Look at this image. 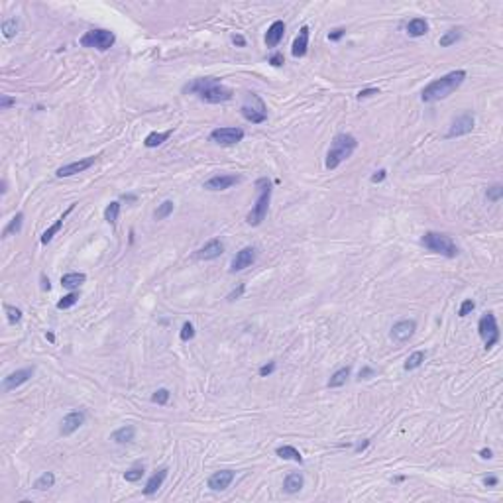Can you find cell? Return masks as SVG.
I'll return each instance as SVG.
<instances>
[{
  "label": "cell",
  "mask_w": 503,
  "mask_h": 503,
  "mask_svg": "<svg viewBox=\"0 0 503 503\" xmlns=\"http://www.w3.org/2000/svg\"><path fill=\"white\" fill-rule=\"evenodd\" d=\"M85 425V413L83 411H73V413H67L61 421L59 432L63 436H69L73 434L75 430H79Z\"/></svg>",
  "instance_id": "cell-14"
},
{
  "label": "cell",
  "mask_w": 503,
  "mask_h": 503,
  "mask_svg": "<svg viewBox=\"0 0 503 503\" xmlns=\"http://www.w3.org/2000/svg\"><path fill=\"white\" fill-rule=\"evenodd\" d=\"M179 336H181V340H183V342H187V340H191V338H195V326H193V323H185V325L181 326V332H179Z\"/></svg>",
  "instance_id": "cell-42"
},
{
  "label": "cell",
  "mask_w": 503,
  "mask_h": 503,
  "mask_svg": "<svg viewBox=\"0 0 503 503\" xmlns=\"http://www.w3.org/2000/svg\"><path fill=\"white\" fill-rule=\"evenodd\" d=\"M305 486V478H303V474L301 472H291L285 476V480H283V491L285 493H289V495H293V493H299L301 489Z\"/></svg>",
  "instance_id": "cell-20"
},
{
  "label": "cell",
  "mask_w": 503,
  "mask_h": 503,
  "mask_svg": "<svg viewBox=\"0 0 503 503\" xmlns=\"http://www.w3.org/2000/svg\"><path fill=\"white\" fill-rule=\"evenodd\" d=\"M73 208H75V203H73V205H69L67 212H63V216H61V218H57V222H53V224H51V226H49V228L45 230L44 234H42V244H49V242L53 240V236H55V234L59 232L61 228H63V221L67 218V214H69V212H71Z\"/></svg>",
  "instance_id": "cell-23"
},
{
  "label": "cell",
  "mask_w": 503,
  "mask_h": 503,
  "mask_svg": "<svg viewBox=\"0 0 503 503\" xmlns=\"http://www.w3.org/2000/svg\"><path fill=\"white\" fill-rule=\"evenodd\" d=\"M269 63L273 65V67H281L283 63H285V57H283L281 51H277V53H273L271 57H269Z\"/></svg>",
  "instance_id": "cell-44"
},
{
  "label": "cell",
  "mask_w": 503,
  "mask_h": 503,
  "mask_svg": "<svg viewBox=\"0 0 503 503\" xmlns=\"http://www.w3.org/2000/svg\"><path fill=\"white\" fill-rule=\"evenodd\" d=\"M8 191V183H6V179H2V195H6Z\"/></svg>",
  "instance_id": "cell-58"
},
{
  "label": "cell",
  "mask_w": 503,
  "mask_h": 503,
  "mask_svg": "<svg viewBox=\"0 0 503 503\" xmlns=\"http://www.w3.org/2000/svg\"><path fill=\"white\" fill-rule=\"evenodd\" d=\"M45 338H47V340H49V342H53V340H55V336H53L51 332H47V334H45Z\"/></svg>",
  "instance_id": "cell-59"
},
{
  "label": "cell",
  "mask_w": 503,
  "mask_h": 503,
  "mask_svg": "<svg viewBox=\"0 0 503 503\" xmlns=\"http://www.w3.org/2000/svg\"><path fill=\"white\" fill-rule=\"evenodd\" d=\"M49 287H51V285H49V279H45V275H42V289H44V291H49Z\"/></svg>",
  "instance_id": "cell-56"
},
{
  "label": "cell",
  "mask_w": 503,
  "mask_h": 503,
  "mask_svg": "<svg viewBox=\"0 0 503 503\" xmlns=\"http://www.w3.org/2000/svg\"><path fill=\"white\" fill-rule=\"evenodd\" d=\"M275 454L283 460H293V462H303V456H301V452L297 450L295 446H289V444H285V446H279L277 450H275Z\"/></svg>",
  "instance_id": "cell-28"
},
{
  "label": "cell",
  "mask_w": 503,
  "mask_h": 503,
  "mask_svg": "<svg viewBox=\"0 0 503 503\" xmlns=\"http://www.w3.org/2000/svg\"><path fill=\"white\" fill-rule=\"evenodd\" d=\"M32 375H34V368L16 370V371H12V373H8V375L2 380V387H4V391H12V389H16V387H20V385L26 384Z\"/></svg>",
  "instance_id": "cell-16"
},
{
  "label": "cell",
  "mask_w": 503,
  "mask_h": 503,
  "mask_svg": "<svg viewBox=\"0 0 503 503\" xmlns=\"http://www.w3.org/2000/svg\"><path fill=\"white\" fill-rule=\"evenodd\" d=\"M244 289H246V285H244V283H240V285H238V289H234V291L228 295V301H236V299H240L242 293H244Z\"/></svg>",
  "instance_id": "cell-48"
},
{
  "label": "cell",
  "mask_w": 503,
  "mask_h": 503,
  "mask_svg": "<svg viewBox=\"0 0 503 503\" xmlns=\"http://www.w3.org/2000/svg\"><path fill=\"white\" fill-rule=\"evenodd\" d=\"M385 177H387V171H385V169H380V171H375V173L371 175V183H382Z\"/></svg>",
  "instance_id": "cell-50"
},
{
  "label": "cell",
  "mask_w": 503,
  "mask_h": 503,
  "mask_svg": "<svg viewBox=\"0 0 503 503\" xmlns=\"http://www.w3.org/2000/svg\"><path fill=\"white\" fill-rule=\"evenodd\" d=\"M173 208H175L173 201H163L162 205L155 208V212H153L155 221H163V218H167V216H169V214L173 212Z\"/></svg>",
  "instance_id": "cell-36"
},
{
  "label": "cell",
  "mask_w": 503,
  "mask_h": 503,
  "mask_svg": "<svg viewBox=\"0 0 503 503\" xmlns=\"http://www.w3.org/2000/svg\"><path fill=\"white\" fill-rule=\"evenodd\" d=\"M256 185H258V189H260V195H258V199H256V205L252 207V210L248 212V216H246V222L250 224V226H260L264 218L267 216V208H269V201H271V183H269V179L262 177L256 181Z\"/></svg>",
  "instance_id": "cell-4"
},
{
  "label": "cell",
  "mask_w": 503,
  "mask_h": 503,
  "mask_svg": "<svg viewBox=\"0 0 503 503\" xmlns=\"http://www.w3.org/2000/svg\"><path fill=\"white\" fill-rule=\"evenodd\" d=\"M171 130H167V132H151L146 136V140H144V146L146 148H158V146H162L163 142H167V138L171 136Z\"/></svg>",
  "instance_id": "cell-27"
},
{
  "label": "cell",
  "mask_w": 503,
  "mask_h": 503,
  "mask_svg": "<svg viewBox=\"0 0 503 503\" xmlns=\"http://www.w3.org/2000/svg\"><path fill=\"white\" fill-rule=\"evenodd\" d=\"M16 104V99H12V97H0V108L4 110V108H10V106H14Z\"/></svg>",
  "instance_id": "cell-46"
},
{
  "label": "cell",
  "mask_w": 503,
  "mask_h": 503,
  "mask_svg": "<svg viewBox=\"0 0 503 503\" xmlns=\"http://www.w3.org/2000/svg\"><path fill=\"white\" fill-rule=\"evenodd\" d=\"M283 34H285V24H283L281 20L273 22V24L267 28V34H266V45L267 47H275V45L283 40Z\"/></svg>",
  "instance_id": "cell-21"
},
{
  "label": "cell",
  "mask_w": 503,
  "mask_h": 503,
  "mask_svg": "<svg viewBox=\"0 0 503 503\" xmlns=\"http://www.w3.org/2000/svg\"><path fill=\"white\" fill-rule=\"evenodd\" d=\"M232 42H234L236 45H240V47H244V45H246V40H244V36H240V34L232 36Z\"/></svg>",
  "instance_id": "cell-52"
},
{
  "label": "cell",
  "mask_w": 503,
  "mask_h": 503,
  "mask_svg": "<svg viewBox=\"0 0 503 503\" xmlns=\"http://www.w3.org/2000/svg\"><path fill=\"white\" fill-rule=\"evenodd\" d=\"M486 197H488V201H491V203H497V201H501V197H503V185H501V183H495V185H491L488 191H486Z\"/></svg>",
  "instance_id": "cell-39"
},
{
  "label": "cell",
  "mask_w": 503,
  "mask_h": 503,
  "mask_svg": "<svg viewBox=\"0 0 503 503\" xmlns=\"http://www.w3.org/2000/svg\"><path fill=\"white\" fill-rule=\"evenodd\" d=\"M77 301H79V293H77V291H71V293H67V295L61 297L59 301H57V309H61V311L71 309Z\"/></svg>",
  "instance_id": "cell-37"
},
{
  "label": "cell",
  "mask_w": 503,
  "mask_h": 503,
  "mask_svg": "<svg viewBox=\"0 0 503 503\" xmlns=\"http://www.w3.org/2000/svg\"><path fill=\"white\" fill-rule=\"evenodd\" d=\"M427 360V352H423V350H417L413 354L409 356L407 360H405V364H403V370L411 371V370H417L419 366H423V362Z\"/></svg>",
  "instance_id": "cell-31"
},
{
  "label": "cell",
  "mask_w": 503,
  "mask_h": 503,
  "mask_svg": "<svg viewBox=\"0 0 503 503\" xmlns=\"http://www.w3.org/2000/svg\"><path fill=\"white\" fill-rule=\"evenodd\" d=\"M122 201H126V203H136L138 197H136V195H122Z\"/></svg>",
  "instance_id": "cell-55"
},
{
  "label": "cell",
  "mask_w": 503,
  "mask_h": 503,
  "mask_svg": "<svg viewBox=\"0 0 503 503\" xmlns=\"http://www.w3.org/2000/svg\"><path fill=\"white\" fill-rule=\"evenodd\" d=\"M480 456H482L484 460H489L493 454H491V450H489V448H484V450H480Z\"/></svg>",
  "instance_id": "cell-54"
},
{
  "label": "cell",
  "mask_w": 503,
  "mask_h": 503,
  "mask_svg": "<svg viewBox=\"0 0 503 503\" xmlns=\"http://www.w3.org/2000/svg\"><path fill=\"white\" fill-rule=\"evenodd\" d=\"M307 49H309V26H303L297 34L295 42H293L291 53H293V57H305Z\"/></svg>",
  "instance_id": "cell-19"
},
{
  "label": "cell",
  "mask_w": 503,
  "mask_h": 503,
  "mask_svg": "<svg viewBox=\"0 0 503 503\" xmlns=\"http://www.w3.org/2000/svg\"><path fill=\"white\" fill-rule=\"evenodd\" d=\"M460 38H462V28H452V30H448L443 38H441L438 44H441V47H450V45L456 44Z\"/></svg>",
  "instance_id": "cell-34"
},
{
  "label": "cell",
  "mask_w": 503,
  "mask_h": 503,
  "mask_svg": "<svg viewBox=\"0 0 503 503\" xmlns=\"http://www.w3.org/2000/svg\"><path fill=\"white\" fill-rule=\"evenodd\" d=\"M368 444H370V441H364V443H360L358 446H356V452H362V450H364V448H366Z\"/></svg>",
  "instance_id": "cell-57"
},
{
  "label": "cell",
  "mask_w": 503,
  "mask_h": 503,
  "mask_svg": "<svg viewBox=\"0 0 503 503\" xmlns=\"http://www.w3.org/2000/svg\"><path fill=\"white\" fill-rule=\"evenodd\" d=\"M22 224H24V212H18L12 216V221L6 224V228L2 230V238H8L10 234H18L22 230Z\"/></svg>",
  "instance_id": "cell-29"
},
{
  "label": "cell",
  "mask_w": 503,
  "mask_h": 503,
  "mask_svg": "<svg viewBox=\"0 0 503 503\" xmlns=\"http://www.w3.org/2000/svg\"><path fill=\"white\" fill-rule=\"evenodd\" d=\"M275 370V362H269V364H264L262 368H260V375L262 378H267V375H271Z\"/></svg>",
  "instance_id": "cell-45"
},
{
  "label": "cell",
  "mask_w": 503,
  "mask_h": 503,
  "mask_svg": "<svg viewBox=\"0 0 503 503\" xmlns=\"http://www.w3.org/2000/svg\"><path fill=\"white\" fill-rule=\"evenodd\" d=\"M242 116L252 122V124H262L267 120V108L266 103L260 99V95L256 92H246V101L240 108Z\"/></svg>",
  "instance_id": "cell-6"
},
{
  "label": "cell",
  "mask_w": 503,
  "mask_h": 503,
  "mask_svg": "<svg viewBox=\"0 0 503 503\" xmlns=\"http://www.w3.org/2000/svg\"><path fill=\"white\" fill-rule=\"evenodd\" d=\"M474 124H476V120H474L472 112H464V114H460L458 118H454L452 126H450V130L446 132V140L470 134L474 130Z\"/></svg>",
  "instance_id": "cell-10"
},
{
  "label": "cell",
  "mask_w": 503,
  "mask_h": 503,
  "mask_svg": "<svg viewBox=\"0 0 503 503\" xmlns=\"http://www.w3.org/2000/svg\"><path fill=\"white\" fill-rule=\"evenodd\" d=\"M421 244L432 254H438L444 258H456L458 256V248L452 242V238L443 234V232H425L421 238Z\"/></svg>",
  "instance_id": "cell-5"
},
{
  "label": "cell",
  "mask_w": 503,
  "mask_h": 503,
  "mask_svg": "<svg viewBox=\"0 0 503 503\" xmlns=\"http://www.w3.org/2000/svg\"><path fill=\"white\" fill-rule=\"evenodd\" d=\"M87 281V275L85 273H77V271H73V273H65L63 277H61V285L65 287V289H77V287H81L83 283Z\"/></svg>",
  "instance_id": "cell-26"
},
{
  "label": "cell",
  "mask_w": 503,
  "mask_h": 503,
  "mask_svg": "<svg viewBox=\"0 0 503 503\" xmlns=\"http://www.w3.org/2000/svg\"><path fill=\"white\" fill-rule=\"evenodd\" d=\"M118 216H120V203L118 201H114V203H110L108 207L104 208V221L108 222V224H116V221H118Z\"/></svg>",
  "instance_id": "cell-35"
},
{
  "label": "cell",
  "mask_w": 503,
  "mask_h": 503,
  "mask_svg": "<svg viewBox=\"0 0 503 503\" xmlns=\"http://www.w3.org/2000/svg\"><path fill=\"white\" fill-rule=\"evenodd\" d=\"M116 42L114 34L108 30H89L83 38H81V45L83 47H95L99 51H106L110 49Z\"/></svg>",
  "instance_id": "cell-8"
},
{
  "label": "cell",
  "mask_w": 503,
  "mask_h": 503,
  "mask_svg": "<svg viewBox=\"0 0 503 503\" xmlns=\"http://www.w3.org/2000/svg\"><path fill=\"white\" fill-rule=\"evenodd\" d=\"M474 307H476V303H474L472 299H466V301H462V305H460V309H458V317H468L470 312L474 311Z\"/></svg>",
  "instance_id": "cell-43"
},
{
  "label": "cell",
  "mask_w": 503,
  "mask_h": 503,
  "mask_svg": "<svg viewBox=\"0 0 503 503\" xmlns=\"http://www.w3.org/2000/svg\"><path fill=\"white\" fill-rule=\"evenodd\" d=\"M415 330H417V323H415L413 319L399 321V323H395V325L391 326V340L397 342V344H403V342H407L413 336Z\"/></svg>",
  "instance_id": "cell-11"
},
{
  "label": "cell",
  "mask_w": 503,
  "mask_h": 503,
  "mask_svg": "<svg viewBox=\"0 0 503 503\" xmlns=\"http://www.w3.org/2000/svg\"><path fill=\"white\" fill-rule=\"evenodd\" d=\"M478 332H480V338L484 340L486 350H491L499 342V326H497V321H495V315L493 312L482 315V319L478 323Z\"/></svg>",
  "instance_id": "cell-7"
},
{
  "label": "cell",
  "mask_w": 503,
  "mask_h": 503,
  "mask_svg": "<svg viewBox=\"0 0 503 503\" xmlns=\"http://www.w3.org/2000/svg\"><path fill=\"white\" fill-rule=\"evenodd\" d=\"M484 484H486V486H489V488H491V486H497V478H495V476H489V478H486V480H484Z\"/></svg>",
  "instance_id": "cell-53"
},
{
  "label": "cell",
  "mask_w": 503,
  "mask_h": 503,
  "mask_svg": "<svg viewBox=\"0 0 503 503\" xmlns=\"http://www.w3.org/2000/svg\"><path fill=\"white\" fill-rule=\"evenodd\" d=\"M348 378H350V368L348 366H344L340 370H336L332 375H330V380H328V387H342V385L348 382Z\"/></svg>",
  "instance_id": "cell-30"
},
{
  "label": "cell",
  "mask_w": 503,
  "mask_h": 503,
  "mask_svg": "<svg viewBox=\"0 0 503 503\" xmlns=\"http://www.w3.org/2000/svg\"><path fill=\"white\" fill-rule=\"evenodd\" d=\"M53 484H55V476H53V472H44L36 482H34V489L45 491V489L53 488Z\"/></svg>",
  "instance_id": "cell-32"
},
{
  "label": "cell",
  "mask_w": 503,
  "mask_h": 503,
  "mask_svg": "<svg viewBox=\"0 0 503 503\" xmlns=\"http://www.w3.org/2000/svg\"><path fill=\"white\" fill-rule=\"evenodd\" d=\"M134 436H136V429H134L132 425H126V427H120L112 432V441L116 444H128L134 441Z\"/></svg>",
  "instance_id": "cell-25"
},
{
  "label": "cell",
  "mask_w": 503,
  "mask_h": 503,
  "mask_svg": "<svg viewBox=\"0 0 503 503\" xmlns=\"http://www.w3.org/2000/svg\"><path fill=\"white\" fill-rule=\"evenodd\" d=\"M244 130L242 128H232V126H226V128H214L210 132V140L221 144V146H234L238 142L244 140Z\"/></svg>",
  "instance_id": "cell-9"
},
{
  "label": "cell",
  "mask_w": 503,
  "mask_h": 503,
  "mask_svg": "<svg viewBox=\"0 0 503 503\" xmlns=\"http://www.w3.org/2000/svg\"><path fill=\"white\" fill-rule=\"evenodd\" d=\"M222 252H224V244H222L221 240H210V242H207L201 250H197V258L199 260H216V258H221L222 256Z\"/></svg>",
  "instance_id": "cell-18"
},
{
  "label": "cell",
  "mask_w": 503,
  "mask_h": 503,
  "mask_svg": "<svg viewBox=\"0 0 503 503\" xmlns=\"http://www.w3.org/2000/svg\"><path fill=\"white\" fill-rule=\"evenodd\" d=\"M183 92L185 95H199L205 103L210 104H221V103H228L234 92L230 87H224L221 81L216 77H201V79H195L191 83H187L183 87Z\"/></svg>",
  "instance_id": "cell-1"
},
{
  "label": "cell",
  "mask_w": 503,
  "mask_h": 503,
  "mask_svg": "<svg viewBox=\"0 0 503 503\" xmlns=\"http://www.w3.org/2000/svg\"><path fill=\"white\" fill-rule=\"evenodd\" d=\"M373 373H375V371L366 366V368H362V370H360V380H370Z\"/></svg>",
  "instance_id": "cell-51"
},
{
  "label": "cell",
  "mask_w": 503,
  "mask_h": 503,
  "mask_svg": "<svg viewBox=\"0 0 503 503\" xmlns=\"http://www.w3.org/2000/svg\"><path fill=\"white\" fill-rule=\"evenodd\" d=\"M373 95H380V89H362L358 92V99H368V97H373Z\"/></svg>",
  "instance_id": "cell-49"
},
{
  "label": "cell",
  "mask_w": 503,
  "mask_h": 503,
  "mask_svg": "<svg viewBox=\"0 0 503 503\" xmlns=\"http://www.w3.org/2000/svg\"><path fill=\"white\" fill-rule=\"evenodd\" d=\"M18 30H20V22L16 18H8V20L2 22V34H4L6 40H12L18 34Z\"/></svg>",
  "instance_id": "cell-33"
},
{
  "label": "cell",
  "mask_w": 503,
  "mask_h": 503,
  "mask_svg": "<svg viewBox=\"0 0 503 503\" xmlns=\"http://www.w3.org/2000/svg\"><path fill=\"white\" fill-rule=\"evenodd\" d=\"M358 148V140H356L352 134H338L334 136L328 153H326V169H336L342 162H346Z\"/></svg>",
  "instance_id": "cell-3"
},
{
  "label": "cell",
  "mask_w": 503,
  "mask_h": 503,
  "mask_svg": "<svg viewBox=\"0 0 503 503\" xmlns=\"http://www.w3.org/2000/svg\"><path fill=\"white\" fill-rule=\"evenodd\" d=\"M169 397H171V393H169V389H165V387H162V389H158V391H153V395H151V401H153V403H158V405H165V403L169 401Z\"/></svg>",
  "instance_id": "cell-41"
},
{
  "label": "cell",
  "mask_w": 503,
  "mask_h": 503,
  "mask_svg": "<svg viewBox=\"0 0 503 503\" xmlns=\"http://www.w3.org/2000/svg\"><path fill=\"white\" fill-rule=\"evenodd\" d=\"M240 183L238 175H212V177L205 181V189L208 191H224V189H230L232 185Z\"/></svg>",
  "instance_id": "cell-17"
},
{
  "label": "cell",
  "mask_w": 503,
  "mask_h": 503,
  "mask_svg": "<svg viewBox=\"0 0 503 503\" xmlns=\"http://www.w3.org/2000/svg\"><path fill=\"white\" fill-rule=\"evenodd\" d=\"M344 34H346L344 28H336V30H332L330 34H328V40H330V42H338Z\"/></svg>",
  "instance_id": "cell-47"
},
{
  "label": "cell",
  "mask_w": 503,
  "mask_h": 503,
  "mask_svg": "<svg viewBox=\"0 0 503 503\" xmlns=\"http://www.w3.org/2000/svg\"><path fill=\"white\" fill-rule=\"evenodd\" d=\"M4 311H6V317H8V323L10 325H16L22 321V311L18 307H12V305H4Z\"/></svg>",
  "instance_id": "cell-40"
},
{
  "label": "cell",
  "mask_w": 503,
  "mask_h": 503,
  "mask_svg": "<svg viewBox=\"0 0 503 503\" xmlns=\"http://www.w3.org/2000/svg\"><path fill=\"white\" fill-rule=\"evenodd\" d=\"M254 262H256V248H254V246H246V248H242L240 252H236V256L232 258L230 271H232V273L242 271V269L250 267Z\"/></svg>",
  "instance_id": "cell-13"
},
{
  "label": "cell",
  "mask_w": 503,
  "mask_h": 503,
  "mask_svg": "<svg viewBox=\"0 0 503 503\" xmlns=\"http://www.w3.org/2000/svg\"><path fill=\"white\" fill-rule=\"evenodd\" d=\"M95 162H97V158H95V155H90V158L79 160V162L61 165L59 169L55 171V175H57V177H71V175H77V173H83V171H87L89 167H92Z\"/></svg>",
  "instance_id": "cell-12"
},
{
  "label": "cell",
  "mask_w": 503,
  "mask_h": 503,
  "mask_svg": "<svg viewBox=\"0 0 503 503\" xmlns=\"http://www.w3.org/2000/svg\"><path fill=\"white\" fill-rule=\"evenodd\" d=\"M146 474V470H144V466H134V468H130V470H126L124 472V480L126 482H140L142 480V476Z\"/></svg>",
  "instance_id": "cell-38"
},
{
  "label": "cell",
  "mask_w": 503,
  "mask_h": 503,
  "mask_svg": "<svg viewBox=\"0 0 503 503\" xmlns=\"http://www.w3.org/2000/svg\"><path fill=\"white\" fill-rule=\"evenodd\" d=\"M167 472H169L167 468H160V470L148 480V484H146V488H144V493H146V495H153V493L163 486V482H165V478H167Z\"/></svg>",
  "instance_id": "cell-22"
},
{
  "label": "cell",
  "mask_w": 503,
  "mask_h": 503,
  "mask_svg": "<svg viewBox=\"0 0 503 503\" xmlns=\"http://www.w3.org/2000/svg\"><path fill=\"white\" fill-rule=\"evenodd\" d=\"M234 478H236L234 470H218V472H214L208 478V488L212 491H224L226 488H230Z\"/></svg>",
  "instance_id": "cell-15"
},
{
  "label": "cell",
  "mask_w": 503,
  "mask_h": 503,
  "mask_svg": "<svg viewBox=\"0 0 503 503\" xmlns=\"http://www.w3.org/2000/svg\"><path fill=\"white\" fill-rule=\"evenodd\" d=\"M466 81V71L458 69V71H450L448 75H443L441 79H434L429 83L423 92H421V101L423 103H434V101H443L446 97H450L460 85Z\"/></svg>",
  "instance_id": "cell-2"
},
{
  "label": "cell",
  "mask_w": 503,
  "mask_h": 503,
  "mask_svg": "<svg viewBox=\"0 0 503 503\" xmlns=\"http://www.w3.org/2000/svg\"><path fill=\"white\" fill-rule=\"evenodd\" d=\"M427 32H429V24H427L425 18H413V20L407 24V34H409L411 38H421V36H425Z\"/></svg>",
  "instance_id": "cell-24"
}]
</instances>
